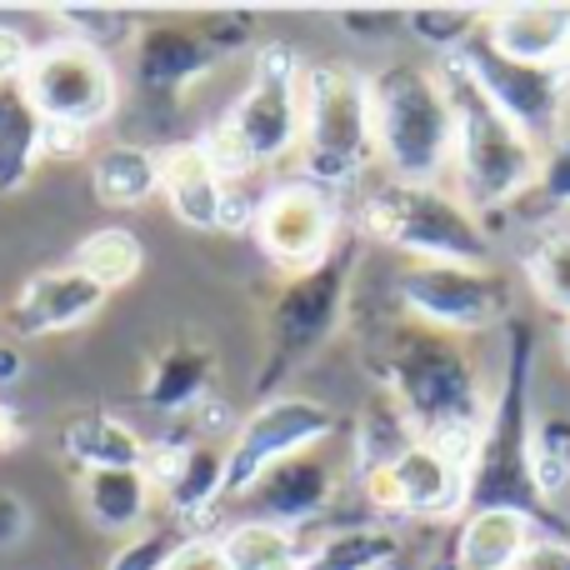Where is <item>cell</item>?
Here are the masks:
<instances>
[{
  "mask_svg": "<svg viewBox=\"0 0 570 570\" xmlns=\"http://www.w3.org/2000/svg\"><path fill=\"white\" fill-rule=\"evenodd\" d=\"M20 441H26V425H20V411L10 405V395L0 391V455L16 451Z\"/></svg>",
  "mask_w": 570,
  "mask_h": 570,
  "instance_id": "b9f144b4",
  "label": "cell"
},
{
  "mask_svg": "<svg viewBox=\"0 0 570 570\" xmlns=\"http://www.w3.org/2000/svg\"><path fill=\"white\" fill-rule=\"evenodd\" d=\"M86 130H70V126H50L46 120V156H86Z\"/></svg>",
  "mask_w": 570,
  "mask_h": 570,
  "instance_id": "60d3db41",
  "label": "cell"
},
{
  "mask_svg": "<svg viewBox=\"0 0 570 570\" xmlns=\"http://www.w3.org/2000/svg\"><path fill=\"white\" fill-rule=\"evenodd\" d=\"M525 281L541 295V305H551L556 315H570V230H546L535 236V246L525 250Z\"/></svg>",
  "mask_w": 570,
  "mask_h": 570,
  "instance_id": "d6a6232c",
  "label": "cell"
},
{
  "mask_svg": "<svg viewBox=\"0 0 570 570\" xmlns=\"http://www.w3.org/2000/svg\"><path fill=\"white\" fill-rule=\"evenodd\" d=\"M485 46L515 66H556L570 60V6H505L481 26Z\"/></svg>",
  "mask_w": 570,
  "mask_h": 570,
  "instance_id": "7402d4cb",
  "label": "cell"
},
{
  "mask_svg": "<svg viewBox=\"0 0 570 570\" xmlns=\"http://www.w3.org/2000/svg\"><path fill=\"white\" fill-rule=\"evenodd\" d=\"M160 200L170 206V216L186 230H250L256 220V200L240 196L236 180H226V170L216 166V156L206 150V140H176L160 146Z\"/></svg>",
  "mask_w": 570,
  "mask_h": 570,
  "instance_id": "9a60e30c",
  "label": "cell"
},
{
  "mask_svg": "<svg viewBox=\"0 0 570 570\" xmlns=\"http://www.w3.org/2000/svg\"><path fill=\"white\" fill-rule=\"evenodd\" d=\"M535 535H551L541 521L521 511H465L461 531L451 541L445 570H515Z\"/></svg>",
  "mask_w": 570,
  "mask_h": 570,
  "instance_id": "603a6c76",
  "label": "cell"
},
{
  "mask_svg": "<svg viewBox=\"0 0 570 570\" xmlns=\"http://www.w3.org/2000/svg\"><path fill=\"white\" fill-rule=\"evenodd\" d=\"M60 461L76 475L90 471H146L150 441L116 411H76L60 421Z\"/></svg>",
  "mask_w": 570,
  "mask_h": 570,
  "instance_id": "ffe728a7",
  "label": "cell"
},
{
  "mask_svg": "<svg viewBox=\"0 0 570 570\" xmlns=\"http://www.w3.org/2000/svg\"><path fill=\"white\" fill-rule=\"evenodd\" d=\"M441 86L451 100V120H455V180H461V200L481 216V210H505L511 200H521L525 190H535L541 176V150L501 116L491 96L481 90V80L461 66L455 56H445L441 66Z\"/></svg>",
  "mask_w": 570,
  "mask_h": 570,
  "instance_id": "5b68a950",
  "label": "cell"
},
{
  "mask_svg": "<svg viewBox=\"0 0 570 570\" xmlns=\"http://www.w3.org/2000/svg\"><path fill=\"white\" fill-rule=\"evenodd\" d=\"M20 86H26V96L36 100V110L50 126H70V130H86V136L120 110L116 56H106L96 46H80L70 36L36 46Z\"/></svg>",
  "mask_w": 570,
  "mask_h": 570,
  "instance_id": "8fae6325",
  "label": "cell"
},
{
  "mask_svg": "<svg viewBox=\"0 0 570 570\" xmlns=\"http://www.w3.org/2000/svg\"><path fill=\"white\" fill-rule=\"evenodd\" d=\"M335 495H341V465L325 455V445H315V451H301V455H291V461L271 465V471L240 495V505H246L250 515H261V521L285 525V531H305V525H315L331 511Z\"/></svg>",
  "mask_w": 570,
  "mask_h": 570,
  "instance_id": "ac0fdd59",
  "label": "cell"
},
{
  "mask_svg": "<svg viewBox=\"0 0 570 570\" xmlns=\"http://www.w3.org/2000/svg\"><path fill=\"white\" fill-rule=\"evenodd\" d=\"M375 160V126H371V80L345 60L305 66L301 80V150L295 176L311 186L351 190Z\"/></svg>",
  "mask_w": 570,
  "mask_h": 570,
  "instance_id": "52a82bcc",
  "label": "cell"
},
{
  "mask_svg": "<svg viewBox=\"0 0 570 570\" xmlns=\"http://www.w3.org/2000/svg\"><path fill=\"white\" fill-rule=\"evenodd\" d=\"M20 375H26V355H20L16 341H0V391L6 385H16Z\"/></svg>",
  "mask_w": 570,
  "mask_h": 570,
  "instance_id": "ee69618b",
  "label": "cell"
},
{
  "mask_svg": "<svg viewBox=\"0 0 570 570\" xmlns=\"http://www.w3.org/2000/svg\"><path fill=\"white\" fill-rule=\"evenodd\" d=\"M391 570H405V566H401V561H395V566H391Z\"/></svg>",
  "mask_w": 570,
  "mask_h": 570,
  "instance_id": "bcb514c9",
  "label": "cell"
},
{
  "mask_svg": "<svg viewBox=\"0 0 570 570\" xmlns=\"http://www.w3.org/2000/svg\"><path fill=\"white\" fill-rule=\"evenodd\" d=\"M481 26H485V16L461 10V6H415V10H405V30H411L415 40H425L431 50H441V60L455 56Z\"/></svg>",
  "mask_w": 570,
  "mask_h": 570,
  "instance_id": "836d02e7",
  "label": "cell"
},
{
  "mask_svg": "<svg viewBox=\"0 0 570 570\" xmlns=\"http://www.w3.org/2000/svg\"><path fill=\"white\" fill-rule=\"evenodd\" d=\"M371 126L375 160L405 186H441L455 160V120L441 70L415 60H385L371 70Z\"/></svg>",
  "mask_w": 570,
  "mask_h": 570,
  "instance_id": "277c9868",
  "label": "cell"
},
{
  "mask_svg": "<svg viewBox=\"0 0 570 570\" xmlns=\"http://www.w3.org/2000/svg\"><path fill=\"white\" fill-rule=\"evenodd\" d=\"M50 16L60 20V36L80 40V46H96L106 56L110 50H130L140 26L130 10H116V6H56Z\"/></svg>",
  "mask_w": 570,
  "mask_h": 570,
  "instance_id": "1f68e13d",
  "label": "cell"
},
{
  "mask_svg": "<svg viewBox=\"0 0 570 570\" xmlns=\"http://www.w3.org/2000/svg\"><path fill=\"white\" fill-rule=\"evenodd\" d=\"M515 570H570V535H535Z\"/></svg>",
  "mask_w": 570,
  "mask_h": 570,
  "instance_id": "f35d334b",
  "label": "cell"
},
{
  "mask_svg": "<svg viewBox=\"0 0 570 570\" xmlns=\"http://www.w3.org/2000/svg\"><path fill=\"white\" fill-rule=\"evenodd\" d=\"M505 355L491 391L481 441L465 471V511H521L541 521L551 535H570V525L551 511L535 485V451H541V415H535V325L525 315L505 321Z\"/></svg>",
  "mask_w": 570,
  "mask_h": 570,
  "instance_id": "7a4b0ae2",
  "label": "cell"
},
{
  "mask_svg": "<svg viewBox=\"0 0 570 570\" xmlns=\"http://www.w3.org/2000/svg\"><path fill=\"white\" fill-rule=\"evenodd\" d=\"M216 546L230 570H295L305 556L301 531H285V525L261 521V515L226 521L216 531Z\"/></svg>",
  "mask_w": 570,
  "mask_h": 570,
  "instance_id": "83f0119b",
  "label": "cell"
},
{
  "mask_svg": "<svg viewBox=\"0 0 570 570\" xmlns=\"http://www.w3.org/2000/svg\"><path fill=\"white\" fill-rule=\"evenodd\" d=\"M341 431L335 405L315 401L301 391H276L256 405L250 415H240L236 435L226 445V505H240V495L271 471V465L291 461L301 451H315Z\"/></svg>",
  "mask_w": 570,
  "mask_h": 570,
  "instance_id": "30bf717a",
  "label": "cell"
},
{
  "mask_svg": "<svg viewBox=\"0 0 570 570\" xmlns=\"http://www.w3.org/2000/svg\"><path fill=\"white\" fill-rule=\"evenodd\" d=\"M106 301L110 295L90 276H80L76 266L40 271V276H30L16 291V301H10V331H16V341L66 335V331H76V325L96 321Z\"/></svg>",
  "mask_w": 570,
  "mask_h": 570,
  "instance_id": "d6986e66",
  "label": "cell"
},
{
  "mask_svg": "<svg viewBox=\"0 0 570 570\" xmlns=\"http://www.w3.org/2000/svg\"><path fill=\"white\" fill-rule=\"evenodd\" d=\"M250 230H256L271 266H276L281 276H295V271L321 266V261L341 246L345 220H341V200H335L331 190L291 176V180H276V186L261 190Z\"/></svg>",
  "mask_w": 570,
  "mask_h": 570,
  "instance_id": "4fadbf2b",
  "label": "cell"
},
{
  "mask_svg": "<svg viewBox=\"0 0 570 570\" xmlns=\"http://www.w3.org/2000/svg\"><path fill=\"white\" fill-rule=\"evenodd\" d=\"M210 395H216V355L200 341H170L150 355L146 381H140L146 411L166 421H190Z\"/></svg>",
  "mask_w": 570,
  "mask_h": 570,
  "instance_id": "44dd1931",
  "label": "cell"
},
{
  "mask_svg": "<svg viewBox=\"0 0 570 570\" xmlns=\"http://www.w3.org/2000/svg\"><path fill=\"white\" fill-rule=\"evenodd\" d=\"M411 445H415V431H411V421L401 415V405H395L385 391H375L371 401H365L361 421H355V441H351L355 475L381 471V465H391L395 455L411 451Z\"/></svg>",
  "mask_w": 570,
  "mask_h": 570,
  "instance_id": "f546056e",
  "label": "cell"
},
{
  "mask_svg": "<svg viewBox=\"0 0 570 570\" xmlns=\"http://www.w3.org/2000/svg\"><path fill=\"white\" fill-rule=\"evenodd\" d=\"M166 570H230V566H226V556H220L216 535H196V541H190Z\"/></svg>",
  "mask_w": 570,
  "mask_h": 570,
  "instance_id": "ab89813d",
  "label": "cell"
},
{
  "mask_svg": "<svg viewBox=\"0 0 570 570\" xmlns=\"http://www.w3.org/2000/svg\"><path fill=\"white\" fill-rule=\"evenodd\" d=\"M361 256H365V236L345 230L341 246L321 266L281 276V285L266 301V355H261V371H256L261 401L276 395V385H285L301 365H311L341 335V325L351 321Z\"/></svg>",
  "mask_w": 570,
  "mask_h": 570,
  "instance_id": "3957f363",
  "label": "cell"
},
{
  "mask_svg": "<svg viewBox=\"0 0 570 570\" xmlns=\"http://www.w3.org/2000/svg\"><path fill=\"white\" fill-rule=\"evenodd\" d=\"M80 511L90 515V525L110 535H136L156 521L160 491L150 481V471H90L76 475Z\"/></svg>",
  "mask_w": 570,
  "mask_h": 570,
  "instance_id": "cb8c5ba5",
  "label": "cell"
},
{
  "mask_svg": "<svg viewBox=\"0 0 570 570\" xmlns=\"http://www.w3.org/2000/svg\"><path fill=\"white\" fill-rule=\"evenodd\" d=\"M556 345H561V355H566V365H570V315L556 325Z\"/></svg>",
  "mask_w": 570,
  "mask_h": 570,
  "instance_id": "f6af8a7d",
  "label": "cell"
},
{
  "mask_svg": "<svg viewBox=\"0 0 570 570\" xmlns=\"http://www.w3.org/2000/svg\"><path fill=\"white\" fill-rule=\"evenodd\" d=\"M46 160V116L26 86H0V196L20 190Z\"/></svg>",
  "mask_w": 570,
  "mask_h": 570,
  "instance_id": "484cf974",
  "label": "cell"
},
{
  "mask_svg": "<svg viewBox=\"0 0 570 570\" xmlns=\"http://www.w3.org/2000/svg\"><path fill=\"white\" fill-rule=\"evenodd\" d=\"M130 76H136L140 96L156 106L176 110L200 80L216 70L220 46L200 20H176V16H150L136 26V40L126 50Z\"/></svg>",
  "mask_w": 570,
  "mask_h": 570,
  "instance_id": "e0dca14e",
  "label": "cell"
},
{
  "mask_svg": "<svg viewBox=\"0 0 570 570\" xmlns=\"http://www.w3.org/2000/svg\"><path fill=\"white\" fill-rule=\"evenodd\" d=\"M541 441L551 445L556 455L566 461V471H570V415H556V421H541Z\"/></svg>",
  "mask_w": 570,
  "mask_h": 570,
  "instance_id": "7bdbcfd3",
  "label": "cell"
},
{
  "mask_svg": "<svg viewBox=\"0 0 570 570\" xmlns=\"http://www.w3.org/2000/svg\"><path fill=\"white\" fill-rule=\"evenodd\" d=\"M455 60L481 80V90L501 106V116L535 150H546L561 130H570V60H556V66H515V60L495 56L485 46L481 30L455 50Z\"/></svg>",
  "mask_w": 570,
  "mask_h": 570,
  "instance_id": "7c38bea8",
  "label": "cell"
},
{
  "mask_svg": "<svg viewBox=\"0 0 570 570\" xmlns=\"http://www.w3.org/2000/svg\"><path fill=\"white\" fill-rule=\"evenodd\" d=\"M365 361L381 381L375 391H385L401 405L415 441L455 455L471 471L475 441H481L485 411H491V381H485L471 341L431 331L411 315H395L365 345Z\"/></svg>",
  "mask_w": 570,
  "mask_h": 570,
  "instance_id": "6da1fadb",
  "label": "cell"
},
{
  "mask_svg": "<svg viewBox=\"0 0 570 570\" xmlns=\"http://www.w3.org/2000/svg\"><path fill=\"white\" fill-rule=\"evenodd\" d=\"M401 556H405V546L395 525L365 521V525L325 531L321 541H311L295 570H391Z\"/></svg>",
  "mask_w": 570,
  "mask_h": 570,
  "instance_id": "4316f807",
  "label": "cell"
},
{
  "mask_svg": "<svg viewBox=\"0 0 570 570\" xmlns=\"http://www.w3.org/2000/svg\"><path fill=\"white\" fill-rule=\"evenodd\" d=\"M30 525H36L30 505L20 501L16 491H0V551H16V546L30 535Z\"/></svg>",
  "mask_w": 570,
  "mask_h": 570,
  "instance_id": "74e56055",
  "label": "cell"
},
{
  "mask_svg": "<svg viewBox=\"0 0 570 570\" xmlns=\"http://www.w3.org/2000/svg\"><path fill=\"white\" fill-rule=\"evenodd\" d=\"M535 196L551 200V206L570 210V130L551 140L541 150V176H535Z\"/></svg>",
  "mask_w": 570,
  "mask_h": 570,
  "instance_id": "e575fe53",
  "label": "cell"
},
{
  "mask_svg": "<svg viewBox=\"0 0 570 570\" xmlns=\"http://www.w3.org/2000/svg\"><path fill=\"white\" fill-rule=\"evenodd\" d=\"M70 266L96 281L106 295H116L146 271V246H140V236L130 226H100L76 246Z\"/></svg>",
  "mask_w": 570,
  "mask_h": 570,
  "instance_id": "f1b7e54d",
  "label": "cell"
},
{
  "mask_svg": "<svg viewBox=\"0 0 570 570\" xmlns=\"http://www.w3.org/2000/svg\"><path fill=\"white\" fill-rule=\"evenodd\" d=\"M395 305L401 315L431 325L445 335H485L505 331V321L515 315L511 285L495 266H445V261H405V271L395 276Z\"/></svg>",
  "mask_w": 570,
  "mask_h": 570,
  "instance_id": "9c48e42d",
  "label": "cell"
},
{
  "mask_svg": "<svg viewBox=\"0 0 570 570\" xmlns=\"http://www.w3.org/2000/svg\"><path fill=\"white\" fill-rule=\"evenodd\" d=\"M355 485L375 515H395V521H441L455 511L465 515V465L425 441H415L381 471L355 475Z\"/></svg>",
  "mask_w": 570,
  "mask_h": 570,
  "instance_id": "5bb4252c",
  "label": "cell"
},
{
  "mask_svg": "<svg viewBox=\"0 0 570 570\" xmlns=\"http://www.w3.org/2000/svg\"><path fill=\"white\" fill-rule=\"evenodd\" d=\"M226 445L230 441H206L196 431L150 441L146 471L160 491V511L216 535L226 525L220 521V511H226Z\"/></svg>",
  "mask_w": 570,
  "mask_h": 570,
  "instance_id": "2e32d148",
  "label": "cell"
},
{
  "mask_svg": "<svg viewBox=\"0 0 570 570\" xmlns=\"http://www.w3.org/2000/svg\"><path fill=\"white\" fill-rule=\"evenodd\" d=\"M355 230L375 246L401 250L405 261H445V266H491L495 240L471 206L445 186H385L365 190Z\"/></svg>",
  "mask_w": 570,
  "mask_h": 570,
  "instance_id": "ba28073f",
  "label": "cell"
},
{
  "mask_svg": "<svg viewBox=\"0 0 570 570\" xmlns=\"http://www.w3.org/2000/svg\"><path fill=\"white\" fill-rule=\"evenodd\" d=\"M196 535H210V531H200V525H190V521H176V515H160L146 531L126 535V541L116 546V556L106 561V570H166Z\"/></svg>",
  "mask_w": 570,
  "mask_h": 570,
  "instance_id": "4dcf8cb0",
  "label": "cell"
},
{
  "mask_svg": "<svg viewBox=\"0 0 570 570\" xmlns=\"http://www.w3.org/2000/svg\"><path fill=\"white\" fill-rule=\"evenodd\" d=\"M30 56H36V40L20 26L0 20V86H20L30 70Z\"/></svg>",
  "mask_w": 570,
  "mask_h": 570,
  "instance_id": "d590c367",
  "label": "cell"
},
{
  "mask_svg": "<svg viewBox=\"0 0 570 570\" xmlns=\"http://www.w3.org/2000/svg\"><path fill=\"white\" fill-rule=\"evenodd\" d=\"M301 80L305 60L291 46L256 50L240 96L230 100L220 126L210 136H200L206 150L216 156V166L226 170V180L240 186L256 170L295 160V150H301Z\"/></svg>",
  "mask_w": 570,
  "mask_h": 570,
  "instance_id": "8992f818",
  "label": "cell"
},
{
  "mask_svg": "<svg viewBox=\"0 0 570 570\" xmlns=\"http://www.w3.org/2000/svg\"><path fill=\"white\" fill-rule=\"evenodd\" d=\"M90 186L110 210H140L160 196V150L140 140H110L90 156Z\"/></svg>",
  "mask_w": 570,
  "mask_h": 570,
  "instance_id": "d4e9b609",
  "label": "cell"
},
{
  "mask_svg": "<svg viewBox=\"0 0 570 570\" xmlns=\"http://www.w3.org/2000/svg\"><path fill=\"white\" fill-rule=\"evenodd\" d=\"M341 26L351 30V36H365V40H381V36H395V30H405V10H371V6H355V10H341Z\"/></svg>",
  "mask_w": 570,
  "mask_h": 570,
  "instance_id": "8d00e7d4",
  "label": "cell"
}]
</instances>
